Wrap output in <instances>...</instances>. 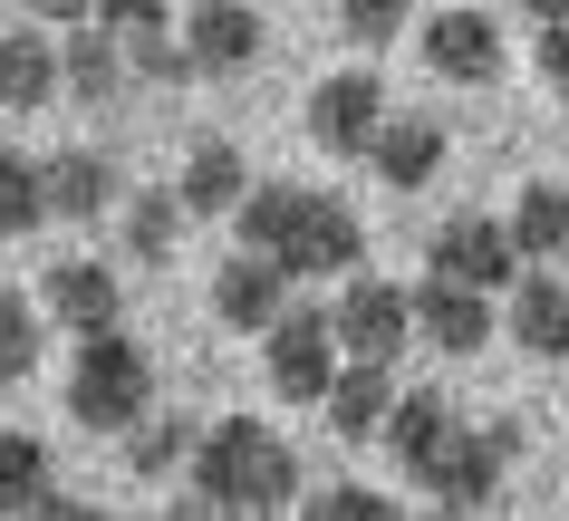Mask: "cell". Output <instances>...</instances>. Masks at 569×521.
Wrapping results in <instances>:
<instances>
[{"label": "cell", "mask_w": 569, "mask_h": 521, "mask_svg": "<svg viewBox=\"0 0 569 521\" xmlns=\"http://www.w3.org/2000/svg\"><path fill=\"white\" fill-rule=\"evenodd\" d=\"M183 473H193V492L174 502V521L183 512H280V502H300V454H290L261 415L203 425V444H193Z\"/></svg>", "instance_id": "cell-1"}, {"label": "cell", "mask_w": 569, "mask_h": 521, "mask_svg": "<svg viewBox=\"0 0 569 521\" xmlns=\"http://www.w3.org/2000/svg\"><path fill=\"white\" fill-rule=\"evenodd\" d=\"M146 405H154L146 348H136L126 329H88V338H78V368H68V415L97 425V434H126Z\"/></svg>", "instance_id": "cell-2"}, {"label": "cell", "mask_w": 569, "mask_h": 521, "mask_svg": "<svg viewBox=\"0 0 569 521\" xmlns=\"http://www.w3.org/2000/svg\"><path fill=\"white\" fill-rule=\"evenodd\" d=\"M261 358H270V397H290V405H319L348 348H338V319H329V309L290 300V309H280V319L261 329Z\"/></svg>", "instance_id": "cell-3"}, {"label": "cell", "mask_w": 569, "mask_h": 521, "mask_svg": "<svg viewBox=\"0 0 569 521\" xmlns=\"http://www.w3.org/2000/svg\"><path fill=\"white\" fill-rule=\"evenodd\" d=\"M367 261V222L338 203V193L309 184L300 193V222H290V242H280V271L290 280H348Z\"/></svg>", "instance_id": "cell-4"}, {"label": "cell", "mask_w": 569, "mask_h": 521, "mask_svg": "<svg viewBox=\"0 0 569 521\" xmlns=\"http://www.w3.org/2000/svg\"><path fill=\"white\" fill-rule=\"evenodd\" d=\"M338 348L348 358H406V338H416V290H396V280H367V271H348V290H338Z\"/></svg>", "instance_id": "cell-5"}, {"label": "cell", "mask_w": 569, "mask_h": 521, "mask_svg": "<svg viewBox=\"0 0 569 521\" xmlns=\"http://www.w3.org/2000/svg\"><path fill=\"white\" fill-rule=\"evenodd\" d=\"M425 261L445 280H463V290H511V280H521V242H511V222H492V213H453Z\"/></svg>", "instance_id": "cell-6"}, {"label": "cell", "mask_w": 569, "mask_h": 521, "mask_svg": "<svg viewBox=\"0 0 569 521\" xmlns=\"http://www.w3.org/2000/svg\"><path fill=\"white\" fill-rule=\"evenodd\" d=\"M377 126H387V88H377L367 68H348V78H319V88H309V146L367 154V146H377Z\"/></svg>", "instance_id": "cell-7"}, {"label": "cell", "mask_w": 569, "mask_h": 521, "mask_svg": "<svg viewBox=\"0 0 569 521\" xmlns=\"http://www.w3.org/2000/svg\"><path fill=\"white\" fill-rule=\"evenodd\" d=\"M416 39H425V68L453 78V88H492V78H502V30H492L482 10H435Z\"/></svg>", "instance_id": "cell-8"}, {"label": "cell", "mask_w": 569, "mask_h": 521, "mask_svg": "<svg viewBox=\"0 0 569 521\" xmlns=\"http://www.w3.org/2000/svg\"><path fill=\"white\" fill-rule=\"evenodd\" d=\"M502 444H492V425H473V434H453L445 454L425 463L416 483L435 492V502H445V512H482V502H492V492H502Z\"/></svg>", "instance_id": "cell-9"}, {"label": "cell", "mask_w": 569, "mask_h": 521, "mask_svg": "<svg viewBox=\"0 0 569 521\" xmlns=\"http://www.w3.org/2000/svg\"><path fill=\"white\" fill-rule=\"evenodd\" d=\"M416 338H425V348H445V358H473L482 338H492V290H463V280L425 271V290H416Z\"/></svg>", "instance_id": "cell-10"}, {"label": "cell", "mask_w": 569, "mask_h": 521, "mask_svg": "<svg viewBox=\"0 0 569 521\" xmlns=\"http://www.w3.org/2000/svg\"><path fill=\"white\" fill-rule=\"evenodd\" d=\"M183 39H193V68L203 78H241L261 59V10L251 0H193L183 10Z\"/></svg>", "instance_id": "cell-11"}, {"label": "cell", "mask_w": 569, "mask_h": 521, "mask_svg": "<svg viewBox=\"0 0 569 521\" xmlns=\"http://www.w3.org/2000/svg\"><path fill=\"white\" fill-rule=\"evenodd\" d=\"M212 309H222L241 338H261L270 319L290 309V271H280L270 251H241V261H222V271H212Z\"/></svg>", "instance_id": "cell-12"}, {"label": "cell", "mask_w": 569, "mask_h": 521, "mask_svg": "<svg viewBox=\"0 0 569 521\" xmlns=\"http://www.w3.org/2000/svg\"><path fill=\"white\" fill-rule=\"evenodd\" d=\"M329 425H338V444H367V434H387V405H396V368L387 358H338V377H329Z\"/></svg>", "instance_id": "cell-13"}, {"label": "cell", "mask_w": 569, "mask_h": 521, "mask_svg": "<svg viewBox=\"0 0 569 521\" xmlns=\"http://www.w3.org/2000/svg\"><path fill=\"white\" fill-rule=\"evenodd\" d=\"M511 338H521L531 358H550V368H569V280L560 271H521L511 280Z\"/></svg>", "instance_id": "cell-14"}, {"label": "cell", "mask_w": 569, "mask_h": 521, "mask_svg": "<svg viewBox=\"0 0 569 521\" xmlns=\"http://www.w3.org/2000/svg\"><path fill=\"white\" fill-rule=\"evenodd\" d=\"M367 164H377V184H396V193L435 184V174H445V126L435 117H387L377 146H367Z\"/></svg>", "instance_id": "cell-15"}, {"label": "cell", "mask_w": 569, "mask_h": 521, "mask_svg": "<svg viewBox=\"0 0 569 521\" xmlns=\"http://www.w3.org/2000/svg\"><path fill=\"white\" fill-rule=\"evenodd\" d=\"M49 319H59V329H117L126 319V290H117V271H107V261H59V271H49Z\"/></svg>", "instance_id": "cell-16"}, {"label": "cell", "mask_w": 569, "mask_h": 521, "mask_svg": "<svg viewBox=\"0 0 569 521\" xmlns=\"http://www.w3.org/2000/svg\"><path fill=\"white\" fill-rule=\"evenodd\" d=\"M107 203H117V164H107L97 146H59V154H49V213L107 222Z\"/></svg>", "instance_id": "cell-17"}, {"label": "cell", "mask_w": 569, "mask_h": 521, "mask_svg": "<svg viewBox=\"0 0 569 521\" xmlns=\"http://www.w3.org/2000/svg\"><path fill=\"white\" fill-rule=\"evenodd\" d=\"M59 68H68V97H78V107H107V97L136 78V68H126V39L107 30V20H97V30H68L59 39Z\"/></svg>", "instance_id": "cell-18"}, {"label": "cell", "mask_w": 569, "mask_h": 521, "mask_svg": "<svg viewBox=\"0 0 569 521\" xmlns=\"http://www.w3.org/2000/svg\"><path fill=\"white\" fill-rule=\"evenodd\" d=\"M453 434H463V425H453V405L435 397V387H416V397H396V405H387V454L406 463V473H425V463L445 454Z\"/></svg>", "instance_id": "cell-19"}, {"label": "cell", "mask_w": 569, "mask_h": 521, "mask_svg": "<svg viewBox=\"0 0 569 521\" xmlns=\"http://www.w3.org/2000/svg\"><path fill=\"white\" fill-rule=\"evenodd\" d=\"M174 193H183V213H232L241 193H251V164H241V154L222 146V136H203V146L183 154Z\"/></svg>", "instance_id": "cell-20"}, {"label": "cell", "mask_w": 569, "mask_h": 521, "mask_svg": "<svg viewBox=\"0 0 569 521\" xmlns=\"http://www.w3.org/2000/svg\"><path fill=\"white\" fill-rule=\"evenodd\" d=\"M59 88H68V68H59V49H49L39 30L0 39V107H49Z\"/></svg>", "instance_id": "cell-21"}, {"label": "cell", "mask_w": 569, "mask_h": 521, "mask_svg": "<svg viewBox=\"0 0 569 521\" xmlns=\"http://www.w3.org/2000/svg\"><path fill=\"white\" fill-rule=\"evenodd\" d=\"M300 193H309V184H280V174H251V193L232 203V232H241V251H270V261H280V242H290V222H300Z\"/></svg>", "instance_id": "cell-22"}, {"label": "cell", "mask_w": 569, "mask_h": 521, "mask_svg": "<svg viewBox=\"0 0 569 521\" xmlns=\"http://www.w3.org/2000/svg\"><path fill=\"white\" fill-rule=\"evenodd\" d=\"M511 242H521V261H560V251H569V184H521V203H511Z\"/></svg>", "instance_id": "cell-23"}, {"label": "cell", "mask_w": 569, "mask_h": 521, "mask_svg": "<svg viewBox=\"0 0 569 521\" xmlns=\"http://www.w3.org/2000/svg\"><path fill=\"white\" fill-rule=\"evenodd\" d=\"M49 502V444L0 425V512H39Z\"/></svg>", "instance_id": "cell-24"}, {"label": "cell", "mask_w": 569, "mask_h": 521, "mask_svg": "<svg viewBox=\"0 0 569 521\" xmlns=\"http://www.w3.org/2000/svg\"><path fill=\"white\" fill-rule=\"evenodd\" d=\"M193 444H203V434L183 425V415H136V425H126V463H136V473H174V463H193Z\"/></svg>", "instance_id": "cell-25"}, {"label": "cell", "mask_w": 569, "mask_h": 521, "mask_svg": "<svg viewBox=\"0 0 569 521\" xmlns=\"http://www.w3.org/2000/svg\"><path fill=\"white\" fill-rule=\"evenodd\" d=\"M49 222V164L0 154V232H39Z\"/></svg>", "instance_id": "cell-26"}, {"label": "cell", "mask_w": 569, "mask_h": 521, "mask_svg": "<svg viewBox=\"0 0 569 521\" xmlns=\"http://www.w3.org/2000/svg\"><path fill=\"white\" fill-rule=\"evenodd\" d=\"M174 232H183V193H174V184L126 203V251H136V261H164V251H174Z\"/></svg>", "instance_id": "cell-27"}, {"label": "cell", "mask_w": 569, "mask_h": 521, "mask_svg": "<svg viewBox=\"0 0 569 521\" xmlns=\"http://www.w3.org/2000/svg\"><path fill=\"white\" fill-rule=\"evenodd\" d=\"M126 68H136V78H154V88H183V78H203V68H193V39H174V20H164V30H136V39H126Z\"/></svg>", "instance_id": "cell-28"}, {"label": "cell", "mask_w": 569, "mask_h": 521, "mask_svg": "<svg viewBox=\"0 0 569 521\" xmlns=\"http://www.w3.org/2000/svg\"><path fill=\"white\" fill-rule=\"evenodd\" d=\"M338 30L358 39V49H387V39L416 30V0H338Z\"/></svg>", "instance_id": "cell-29"}, {"label": "cell", "mask_w": 569, "mask_h": 521, "mask_svg": "<svg viewBox=\"0 0 569 521\" xmlns=\"http://www.w3.org/2000/svg\"><path fill=\"white\" fill-rule=\"evenodd\" d=\"M30 368H39V319L20 290H0V387H20Z\"/></svg>", "instance_id": "cell-30"}, {"label": "cell", "mask_w": 569, "mask_h": 521, "mask_svg": "<svg viewBox=\"0 0 569 521\" xmlns=\"http://www.w3.org/2000/svg\"><path fill=\"white\" fill-rule=\"evenodd\" d=\"M309 512H319V521H387L396 502H387V492H367V483H338V492H309Z\"/></svg>", "instance_id": "cell-31"}, {"label": "cell", "mask_w": 569, "mask_h": 521, "mask_svg": "<svg viewBox=\"0 0 569 521\" xmlns=\"http://www.w3.org/2000/svg\"><path fill=\"white\" fill-rule=\"evenodd\" d=\"M164 10H174V0H97V20H107L117 39H136V30H164Z\"/></svg>", "instance_id": "cell-32"}, {"label": "cell", "mask_w": 569, "mask_h": 521, "mask_svg": "<svg viewBox=\"0 0 569 521\" xmlns=\"http://www.w3.org/2000/svg\"><path fill=\"white\" fill-rule=\"evenodd\" d=\"M540 78H550V97L569 107V20H540Z\"/></svg>", "instance_id": "cell-33"}, {"label": "cell", "mask_w": 569, "mask_h": 521, "mask_svg": "<svg viewBox=\"0 0 569 521\" xmlns=\"http://www.w3.org/2000/svg\"><path fill=\"white\" fill-rule=\"evenodd\" d=\"M30 20H49V30H78V20H97V0H30Z\"/></svg>", "instance_id": "cell-34"}, {"label": "cell", "mask_w": 569, "mask_h": 521, "mask_svg": "<svg viewBox=\"0 0 569 521\" xmlns=\"http://www.w3.org/2000/svg\"><path fill=\"white\" fill-rule=\"evenodd\" d=\"M521 10H531V20H569V0H521Z\"/></svg>", "instance_id": "cell-35"}, {"label": "cell", "mask_w": 569, "mask_h": 521, "mask_svg": "<svg viewBox=\"0 0 569 521\" xmlns=\"http://www.w3.org/2000/svg\"><path fill=\"white\" fill-rule=\"evenodd\" d=\"M560 261H569V251H560ZM560 280H569V271H560Z\"/></svg>", "instance_id": "cell-36"}]
</instances>
